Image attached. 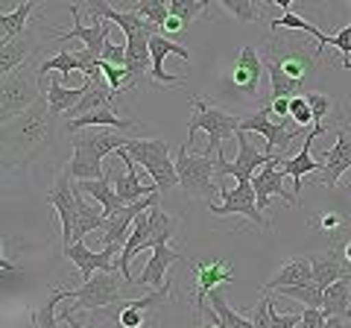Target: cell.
Returning <instances> with one entry per match:
<instances>
[{
  "mask_svg": "<svg viewBox=\"0 0 351 328\" xmlns=\"http://www.w3.org/2000/svg\"><path fill=\"white\" fill-rule=\"evenodd\" d=\"M85 6H88V12L97 18H103V21H112V24H117L120 30L126 32H138V30H149V32H158V24H149L147 18H141L135 9L132 12H123V9H114L108 0H85Z\"/></svg>",
  "mask_w": 351,
  "mask_h": 328,
  "instance_id": "obj_22",
  "label": "cell"
},
{
  "mask_svg": "<svg viewBox=\"0 0 351 328\" xmlns=\"http://www.w3.org/2000/svg\"><path fill=\"white\" fill-rule=\"evenodd\" d=\"M80 71V56L71 50H59L53 59H44L38 65V73H41V80L44 76H50V73H76Z\"/></svg>",
  "mask_w": 351,
  "mask_h": 328,
  "instance_id": "obj_38",
  "label": "cell"
},
{
  "mask_svg": "<svg viewBox=\"0 0 351 328\" xmlns=\"http://www.w3.org/2000/svg\"><path fill=\"white\" fill-rule=\"evenodd\" d=\"M346 261H348V264H351V240H348V244H346Z\"/></svg>",
  "mask_w": 351,
  "mask_h": 328,
  "instance_id": "obj_54",
  "label": "cell"
},
{
  "mask_svg": "<svg viewBox=\"0 0 351 328\" xmlns=\"http://www.w3.org/2000/svg\"><path fill=\"white\" fill-rule=\"evenodd\" d=\"M272 3H276V6H281L284 12H290V3H293V0H272Z\"/></svg>",
  "mask_w": 351,
  "mask_h": 328,
  "instance_id": "obj_53",
  "label": "cell"
},
{
  "mask_svg": "<svg viewBox=\"0 0 351 328\" xmlns=\"http://www.w3.org/2000/svg\"><path fill=\"white\" fill-rule=\"evenodd\" d=\"M322 314L325 316H339V320L351 323V276L337 279L331 288H325Z\"/></svg>",
  "mask_w": 351,
  "mask_h": 328,
  "instance_id": "obj_29",
  "label": "cell"
},
{
  "mask_svg": "<svg viewBox=\"0 0 351 328\" xmlns=\"http://www.w3.org/2000/svg\"><path fill=\"white\" fill-rule=\"evenodd\" d=\"M176 173H179V188L188 200H214L219 185L217 176V156H205V152H191V144H184L176 152Z\"/></svg>",
  "mask_w": 351,
  "mask_h": 328,
  "instance_id": "obj_3",
  "label": "cell"
},
{
  "mask_svg": "<svg viewBox=\"0 0 351 328\" xmlns=\"http://www.w3.org/2000/svg\"><path fill=\"white\" fill-rule=\"evenodd\" d=\"M117 255H120V246H114V244H106L103 253L88 249L85 240H73V244L64 246V258L80 267L82 281H88L94 272H100V270H117Z\"/></svg>",
  "mask_w": 351,
  "mask_h": 328,
  "instance_id": "obj_13",
  "label": "cell"
},
{
  "mask_svg": "<svg viewBox=\"0 0 351 328\" xmlns=\"http://www.w3.org/2000/svg\"><path fill=\"white\" fill-rule=\"evenodd\" d=\"M304 97L313 108V126H322L325 117L331 115V108H337V100L331 94H322V91H304Z\"/></svg>",
  "mask_w": 351,
  "mask_h": 328,
  "instance_id": "obj_41",
  "label": "cell"
},
{
  "mask_svg": "<svg viewBox=\"0 0 351 328\" xmlns=\"http://www.w3.org/2000/svg\"><path fill=\"white\" fill-rule=\"evenodd\" d=\"M73 188L88 194V196H94L106 217H112L120 209H126V202L120 200L117 191H114V182H112V173L108 170H106V176H100V179H73Z\"/></svg>",
  "mask_w": 351,
  "mask_h": 328,
  "instance_id": "obj_23",
  "label": "cell"
},
{
  "mask_svg": "<svg viewBox=\"0 0 351 328\" xmlns=\"http://www.w3.org/2000/svg\"><path fill=\"white\" fill-rule=\"evenodd\" d=\"M348 6H351V0H348ZM328 47H337L343 53V68L351 71V62H348V56H351V21L337 32V36H328Z\"/></svg>",
  "mask_w": 351,
  "mask_h": 328,
  "instance_id": "obj_43",
  "label": "cell"
},
{
  "mask_svg": "<svg viewBox=\"0 0 351 328\" xmlns=\"http://www.w3.org/2000/svg\"><path fill=\"white\" fill-rule=\"evenodd\" d=\"M123 284L126 279L120 270H100L88 281H82L80 290H68V302H73L71 308H80V311H100V308H108V305L126 299Z\"/></svg>",
  "mask_w": 351,
  "mask_h": 328,
  "instance_id": "obj_7",
  "label": "cell"
},
{
  "mask_svg": "<svg viewBox=\"0 0 351 328\" xmlns=\"http://www.w3.org/2000/svg\"><path fill=\"white\" fill-rule=\"evenodd\" d=\"M112 100H114L112 89H103V82H94V89L82 97L80 106L71 108V112H68V120H71V117H82V115H88V112H94V108L112 106Z\"/></svg>",
  "mask_w": 351,
  "mask_h": 328,
  "instance_id": "obj_36",
  "label": "cell"
},
{
  "mask_svg": "<svg viewBox=\"0 0 351 328\" xmlns=\"http://www.w3.org/2000/svg\"><path fill=\"white\" fill-rule=\"evenodd\" d=\"M346 325H351V323L339 320V316H328V320H325V328H346Z\"/></svg>",
  "mask_w": 351,
  "mask_h": 328,
  "instance_id": "obj_52",
  "label": "cell"
},
{
  "mask_svg": "<svg viewBox=\"0 0 351 328\" xmlns=\"http://www.w3.org/2000/svg\"><path fill=\"white\" fill-rule=\"evenodd\" d=\"M311 264H313V281L319 284V288H331V284L337 279H343L346 272H343V261H339L334 253H322V255H313L311 258Z\"/></svg>",
  "mask_w": 351,
  "mask_h": 328,
  "instance_id": "obj_33",
  "label": "cell"
},
{
  "mask_svg": "<svg viewBox=\"0 0 351 328\" xmlns=\"http://www.w3.org/2000/svg\"><path fill=\"white\" fill-rule=\"evenodd\" d=\"M41 73L38 68H29L24 62L18 71L12 73H3V80H0V117L12 120L18 115H24L29 106H36L41 100Z\"/></svg>",
  "mask_w": 351,
  "mask_h": 328,
  "instance_id": "obj_4",
  "label": "cell"
},
{
  "mask_svg": "<svg viewBox=\"0 0 351 328\" xmlns=\"http://www.w3.org/2000/svg\"><path fill=\"white\" fill-rule=\"evenodd\" d=\"M269 314H272V328H299L302 325V314H278L276 302H269Z\"/></svg>",
  "mask_w": 351,
  "mask_h": 328,
  "instance_id": "obj_45",
  "label": "cell"
},
{
  "mask_svg": "<svg viewBox=\"0 0 351 328\" xmlns=\"http://www.w3.org/2000/svg\"><path fill=\"white\" fill-rule=\"evenodd\" d=\"M272 159H276V156L261 152L243 132H237V159L226 161L223 150H219L217 152V176H219V182H223L226 176H234L237 182H252V176H255L263 164H269Z\"/></svg>",
  "mask_w": 351,
  "mask_h": 328,
  "instance_id": "obj_11",
  "label": "cell"
},
{
  "mask_svg": "<svg viewBox=\"0 0 351 328\" xmlns=\"http://www.w3.org/2000/svg\"><path fill=\"white\" fill-rule=\"evenodd\" d=\"M59 316H62V320H64V323H68L71 328H88V325H85L82 320H76V316H73V311L68 308V305H64V308H62V314H59Z\"/></svg>",
  "mask_w": 351,
  "mask_h": 328,
  "instance_id": "obj_49",
  "label": "cell"
},
{
  "mask_svg": "<svg viewBox=\"0 0 351 328\" xmlns=\"http://www.w3.org/2000/svg\"><path fill=\"white\" fill-rule=\"evenodd\" d=\"M223 9H228L237 21H246V24H252V21H258V9H255V0H217Z\"/></svg>",
  "mask_w": 351,
  "mask_h": 328,
  "instance_id": "obj_42",
  "label": "cell"
},
{
  "mask_svg": "<svg viewBox=\"0 0 351 328\" xmlns=\"http://www.w3.org/2000/svg\"><path fill=\"white\" fill-rule=\"evenodd\" d=\"M232 85L237 94L243 97H255L258 89H261V80H263V62L258 56L255 47H243L237 53V59L232 65Z\"/></svg>",
  "mask_w": 351,
  "mask_h": 328,
  "instance_id": "obj_16",
  "label": "cell"
},
{
  "mask_svg": "<svg viewBox=\"0 0 351 328\" xmlns=\"http://www.w3.org/2000/svg\"><path fill=\"white\" fill-rule=\"evenodd\" d=\"M50 205L56 209L59 220H62V244L68 246L73 244V226H76V188H73V179L68 170H62L56 182H53V191H50Z\"/></svg>",
  "mask_w": 351,
  "mask_h": 328,
  "instance_id": "obj_14",
  "label": "cell"
},
{
  "mask_svg": "<svg viewBox=\"0 0 351 328\" xmlns=\"http://www.w3.org/2000/svg\"><path fill=\"white\" fill-rule=\"evenodd\" d=\"M240 124H243V117L228 115V112H223V108L208 106L202 97L193 94V117L188 124V138H184V144H193L196 129H202V132H208V144H205L202 152H205V156H217V152L223 150V141L240 132Z\"/></svg>",
  "mask_w": 351,
  "mask_h": 328,
  "instance_id": "obj_5",
  "label": "cell"
},
{
  "mask_svg": "<svg viewBox=\"0 0 351 328\" xmlns=\"http://www.w3.org/2000/svg\"><path fill=\"white\" fill-rule=\"evenodd\" d=\"M346 226V220L339 214H322L319 217V229L322 232H337V229H343Z\"/></svg>",
  "mask_w": 351,
  "mask_h": 328,
  "instance_id": "obj_47",
  "label": "cell"
},
{
  "mask_svg": "<svg viewBox=\"0 0 351 328\" xmlns=\"http://www.w3.org/2000/svg\"><path fill=\"white\" fill-rule=\"evenodd\" d=\"M129 138H120L112 132H103V129H94V132H73V156L64 164V170L71 173V179H100L106 176L103 170V159H108L114 150H120Z\"/></svg>",
  "mask_w": 351,
  "mask_h": 328,
  "instance_id": "obj_1",
  "label": "cell"
},
{
  "mask_svg": "<svg viewBox=\"0 0 351 328\" xmlns=\"http://www.w3.org/2000/svg\"><path fill=\"white\" fill-rule=\"evenodd\" d=\"M348 170H351V124L337 129V144L322 156L319 182L325 188H334Z\"/></svg>",
  "mask_w": 351,
  "mask_h": 328,
  "instance_id": "obj_15",
  "label": "cell"
},
{
  "mask_svg": "<svg viewBox=\"0 0 351 328\" xmlns=\"http://www.w3.org/2000/svg\"><path fill=\"white\" fill-rule=\"evenodd\" d=\"M193 276H196V314L202 311V305L208 299V293L214 288H219L223 281H234V272L228 267V258H219V261H208V264H193Z\"/></svg>",
  "mask_w": 351,
  "mask_h": 328,
  "instance_id": "obj_21",
  "label": "cell"
},
{
  "mask_svg": "<svg viewBox=\"0 0 351 328\" xmlns=\"http://www.w3.org/2000/svg\"><path fill=\"white\" fill-rule=\"evenodd\" d=\"M100 59L103 62H112V65H120V68H126V45H112V41H106Z\"/></svg>",
  "mask_w": 351,
  "mask_h": 328,
  "instance_id": "obj_46",
  "label": "cell"
},
{
  "mask_svg": "<svg viewBox=\"0 0 351 328\" xmlns=\"http://www.w3.org/2000/svg\"><path fill=\"white\" fill-rule=\"evenodd\" d=\"M149 217V249L158 246V244H167V240L179 232V217H167L161 211V202L152 205V209L147 211Z\"/></svg>",
  "mask_w": 351,
  "mask_h": 328,
  "instance_id": "obj_32",
  "label": "cell"
},
{
  "mask_svg": "<svg viewBox=\"0 0 351 328\" xmlns=\"http://www.w3.org/2000/svg\"><path fill=\"white\" fill-rule=\"evenodd\" d=\"M302 129L304 126H290V117H276L269 106L252 112L249 117H243V124H240V132H258L267 138L269 156H281V152L302 135Z\"/></svg>",
  "mask_w": 351,
  "mask_h": 328,
  "instance_id": "obj_8",
  "label": "cell"
},
{
  "mask_svg": "<svg viewBox=\"0 0 351 328\" xmlns=\"http://www.w3.org/2000/svg\"><path fill=\"white\" fill-rule=\"evenodd\" d=\"M219 196H223V202H211L208 205V211L217 214V217H228V214H240L252 220L258 229H272V220L267 214L258 209V196H255V188H252V182H237V188H223L219 185Z\"/></svg>",
  "mask_w": 351,
  "mask_h": 328,
  "instance_id": "obj_9",
  "label": "cell"
},
{
  "mask_svg": "<svg viewBox=\"0 0 351 328\" xmlns=\"http://www.w3.org/2000/svg\"><path fill=\"white\" fill-rule=\"evenodd\" d=\"M290 117L295 126H311L313 124V108L307 103V97H290Z\"/></svg>",
  "mask_w": 351,
  "mask_h": 328,
  "instance_id": "obj_44",
  "label": "cell"
},
{
  "mask_svg": "<svg viewBox=\"0 0 351 328\" xmlns=\"http://www.w3.org/2000/svg\"><path fill=\"white\" fill-rule=\"evenodd\" d=\"M88 126H114V129H132V126H138V120H132V117H120L112 106H103V108H94V112H88L82 117H71V120H64V129L73 135V132H80V129H88Z\"/></svg>",
  "mask_w": 351,
  "mask_h": 328,
  "instance_id": "obj_26",
  "label": "cell"
},
{
  "mask_svg": "<svg viewBox=\"0 0 351 328\" xmlns=\"http://www.w3.org/2000/svg\"><path fill=\"white\" fill-rule=\"evenodd\" d=\"M164 30H170V32H179V30H184V24H182V21L176 18V15H170V18H167V24H164Z\"/></svg>",
  "mask_w": 351,
  "mask_h": 328,
  "instance_id": "obj_51",
  "label": "cell"
},
{
  "mask_svg": "<svg viewBox=\"0 0 351 328\" xmlns=\"http://www.w3.org/2000/svg\"><path fill=\"white\" fill-rule=\"evenodd\" d=\"M269 108L276 117H290V97H272Z\"/></svg>",
  "mask_w": 351,
  "mask_h": 328,
  "instance_id": "obj_48",
  "label": "cell"
},
{
  "mask_svg": "<svg viewBox=\"0 0 351 328\" xmlns=\"http://www.w3.org/2000/svg\"><path fill=\"white\" fill-rule=\"evenodd\" d=\"M202 328H223V325H211V323H205Z\"/></svg>",
  "mask_w": 351,
  "mask_h": 328,
  "instance_id": "obj_55",
  "label": "cell"
},
{
  "mask_svg": "<svg viewBox=\"0 0 351 328\" xmlns=\"http://www.w3.org/2000/svg\"><path fill=\"white\" fill-rule=\"evenodd\" d=\"M47 117L50 106L47 97L38 100L32 108H27L24 115H18L3 124V141H6V161H24L36 144H41L47 135Z\"/></svg>",
  "mask_w": 351,
  "mask_h": 328,
  "instance_id": "obj_2",
  "label": "cell"
},
{
  "mask_svg": "<svg viewBox=\"0 0 351 328\" xmlns=\"http://www.w3.org/2000/svg\"><path fill=\"white\" fill-rule=\"evenodd\" d=\"M0 270H3V281H9L15 276V267L9 264V258H0Z\"/></svg>",
  "mask_w": 351,
  "mask_h": 328,
  "instance_id": "obj_50",
  "label": "cell"
},
{
  "mask_svg": "<svg viewBox=\"0 0 351 328\" xmlns=\"http://www.w3.org/2000/svg\"><path fill=\"white\" fill-rule=\"evenodd\" d=\"M284 159L276 156L269 164H263V167L252 176V188H255V196H258V209L269 217V196H281L284 202H290L299 209V196L290 194L284 188V176H287V170H276V164H281Z\"/></svg>",
  "mask_w": 351,
  "mask_h": 328,
  "instance_id": "obj_12",
  "label": "cell"
},
{
  "mask_svg": "<svg viewBox=\"0 0 351 328\" xmlns=\"http://www.w3.org/2000/svg\"><path fill=\"white\" fill-rule=\"evenodd\" d=\"M106 226V214L103 209H94V205L85 202L82 191H76V226H73V240H82L88 232H103Z\"/></svg>",
  "mask_w": 351,
  "mask_h": 328,
  "instance_id": "obj_30",
  "label": "cell"
},
{
  "mask_svg": "<svg viewBox=\"0 0 351 328\" xmlns=\"http://www.w3.org/2000/svg\"><path fill=\"white\" fill-rule=\"evenodd\" d=\"M103 328H106V325H103Z\"/></svg>",
  "mask_w": 351,
  "mask_h": 328,
  "instance_id": "obj_57",
  "label": "cell"
},
{
  "mask_svg": "<svg viewBox=\"0 0 351 328\" xmlns=\"http://www.w3.org/2000/svg\"><path fill=\"white\" fill-rule=\"evenodd\" d=\"M123 150L135 159L141 167L147 170V176L158 185V191H170L179 185V173H176V161L170 159V144L161 138H129Z\"/></svg>",
  "mask_w": 351,
  "mask_h": 328,
  "instance_id": "obj_6",
  "label": "cell"
},
{
  "mask_svg": "<svg viewBox=\"0 0 351 328\" xmlns=\"http://www.w3.org/2000/svg\"><path fill=\"white\" fill-rule=\"evenodd\" d=\"M71 15H73V27L68 32H56V41H73V38H80L85 50H91L94 56H100L103 47H106V41H108V30H112V21H103V18H97L91 27H80V6L71 3Z\"/></svg>",
  "mask_w": 351,
  "mask_h": 328,
  "instance_id": "obj_19",
  "label": "cell"
},
{
  "mask_svg": "<svg viewBox=\"0 0 351 328\" xmlns=\"http://www.w3.org/2000/svg\"><path fill=\"white\" fill-rule=\"evenodd\" d=\"M59 302H68V290H62V288L50 290L47 302H44L41 308L32 314V323H36L38 328H59V323H56V305Z\"/></svg>",
  "mask_w": 351,
  "mask_h": 328,
  "instance_id": "obj_37",
  "label": "cell"
},
{
  "mask_svg": "<svg viewBox=\"0 0 351 328\" xmlns=\"http://www.w3.org/2000/svg\"><path fill=\"white\" fill-rule=\"evenodd\" d=\"M328 132V126H313L311 132L304 135L302 141V150H299V156H293V159H284V170H287V176L293 179V194L299 196L302 194V179L307 176V173H322V164L313 159V141L316 138H322Z\"/></svg>",
  "mask_w": 351,
  "mask_h": 328,
  "instance_id": "obj_17",
  "label": "cell"
},
{
  "mask_svg": "<svg viewBox=\"0 0 351 328\" xmlns=\"http://www.w3.org/2000/svg\"><path fill=\"white\" fill-rule=\"evenodd\" d=\"M32 9H36V3H29V0H21L15 12H3V15H0V30H3V36H0V45H6V41L18 38L21 32H27V27L32 24V21H29Z\"/></svg>",
  "mask_w": 351,
  "mask_h": 328,
  "instance_id": "obj_31",
  "label": "cell"
},
{
  "mask_svg": "<svg viewBox=\"0 0 351 328\" xmlns=\"http://www.w3.org/2000/svg\"><path fill=\"white\" fill-rule=\"evenodd\" d=\"M313 281V264L307 255H295V258H287L284 267L267 281L263 290H278V288H287V284H311Z\"/></svg>",
  "mask_w": 351,
  "mask_h": 328,
  "instance_id": "obj_27",
  "label": "cell"
},
{
  "mask_svg": "<svg viewBox=\"0 0 351 328\" xmlns=\"http://www.w3.org/2000/svg\"><path fill=\"white\" fill-rule=\"evenodd\" d=\"M182 255L176 253V249H170L167 244H158V246H152L149 249V261H147V267H144V272H141V279H138V284L141 288H149V290H158L164 281V276H167V270L179 261Z\"/></svg>",
  "mask_w": 351,
  "mask_h": 328,
  "instance_id": "obj_24",
  "label": "cell"
},
{
  "mask_svg": "<svg viewBox=\"0 0 351 328\" xmlns=\"http://www.w3.org/2000/svg\"><path fill=\"white\" fill-rule=\"evenodd\" d=\"M149 53H152V71H149V76L156 80L158 85H167V89H179L182 85V76H173V73H167L164 71V59L170 56H182L184 62L191 59V53H188V47H182V45H176V41H170V38H164V36H152L149 38Z\"/></svg>",
  "mask_w": 351,
  "mask_h": 328,
  "instance_id": "obj_20",
  "label": "cell"
},
{
  "mask_svg": "<svg viewBox=\"0 0 351 328\" xmlns=\"http://www.w3.org/2000/svg\"><path fill=\"white\" fill-rule=\"evenodd\" d=\"M276 293L278 296L302 302L304 308H322V302H325V290L316 281H311V284H287V288H278Z\"/></svg>",
  "mask_w": 351,
  "mask_h": 328,
  "instance_id": "obj_34",
  "label": "cell"
},
{
  "mask_svg": "<svg viewBox=\"0 0 351 328\" xmlns=\"http://www.w3.org/2000/svg\"><path fill=\"white\" fill-rule=\"evenodd\" d=\"M94 82L97 80H88L85 76V82L80 85V89H68V85H62L56 80V73H50V85H47V106H50V115H68L71 108L80 106V100L94 89Z\"/></svg>",
  "mask_w": 351,
  "mask_h": 328,
  "instance_id": "obj_25",
  "label": "cell"
},
{
  "mask_svg": "<svg viewBox=\"0 0 351 328\" xmlns=\"http://www.w3.org/2000/svg\"><path fill=\"white\" fill-rule=\"evenodd\" d=\"M29 3H36V6H38V3H44V0H29Z\"/></svg>",
  "mask_w": 351,
  "mask_h": 328,
  "instance_id": "obj_56",
  "label": "cell"
},
{
  "mask_svg": "<svg viewBox=\"0 0 351 328\" xmlns=\"http://www.w3.org/2000/svg\"><path fill=\"white\" fill-rule=\"evenodd\" d=\"M36 50H41V47H36V36H32V32H21L18 38L0 45V73L18 71L21 65L27 62L29 53H36Z\"/></svg>",
  "mask_w": 351,
  "mask_h": 328,
  "instance_id": "obj_28",
  "label": "cell"
},
{
  "mask_svg": "<svg viewBox=\"0 0 351 328\" xmlns=\"http://www.w3.org/2000/svg\"><path fill=\"white\" fill-rule=\"evenodd\" d=\"M263 65H267V73H269V91H272V97H295L302 91V82L293 80L290 73H284V68L278 62L267 59Z\"/></svg>",
  "mask_w": 351,
  "mask_h": 328,
  "instance_id": "obj_35",
  "label": "cell"
},
{
  "mask_svg": "<svg viewBox=\"0 0 351 328\" xmlns=\"http://www.w3.org/2000/svg\"><path fill=\"white\" fill-rule=\"evenodd\" d=\"M167 6L170 15H176L182 24H191V21H196V15H202L211 6V0H167Z\"/></svg>",
  "mask_w": 351,
  "mask_h": 328,
  "instance_id": "obj_39",
  "label": "cell"
},
{
  "mask_svg": "<svg viewBox=\"0 0 351 328\" xmlns=\"http://www.w3.org/2000/svg\"><path fill=\"white\" fill-rule=\"evenodd\" d=\"M267 59L278 62L284 73H290L293 80H299L302 85L307 82V76L316 73V65H319V53H311L302 41H281L278 32H272L269 38V50Z\"/></svg>",
  "mask_w": 351,
  "mask_h": 328,
  "instance_id": "obj_10",
  "label": "cell"
},
{
  "mask_svg": "<svg viewBox=\"0 0 351 328\" xmlns=\"http://www.w3.org/2000/svg\"><path fill=\"white\" fill-rule=\"evenodd\" d=\"M156 32L149 30H138L126 36V89H135V85L144 80V73L149 71V38Z\"/></svg>",
  "mask_w": 351,
  "mask_h": 328,
  "instance_id": "obj_18",
  "label": "cell"
},
{
  "mask_svg": "<svg viewBox=\"0 0 351 328\" xmlns=\"http://www.w3.org/2000/svg\"><path fill=\"white\" fill-rule=\"evenodd\" d=\"M135 12L141 18H147L149 24L164 27V24H167V18H170V6H167V0H138Z\"/></svg>",
  "mask_w": 351,
  "mask_h": 328,
  "instance_id": "obj_40",
  "label": "cell"
}]
</instances>
